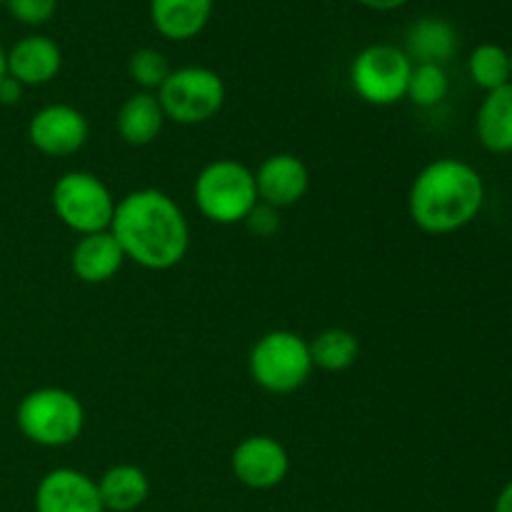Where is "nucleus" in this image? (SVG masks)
I'll use <instances>...</instances> for the list:
<instances>
[{
  "label": "nucleus",
  "instance_id": "nucleus-15",
  "mask_svg": "<svg viewBox=\"0 0 512 512\" xmlns=\"http://www.w3.org/2000/svg\"><path fill=\"white\" fill-rule=\"evenodd\" d=\"M215 0H150V23L165 40H193L205 30Z\"/></svg>",
  "mask_w": 512,
  "mask_h": 512
},
{
  "label": "nucleus",
  "instance_id": "nucleus-16",
  "mask_svg": "<svg viewBox=\"0 0 512 512\" xmlns=\"http://www.w3.org/2000/svg\"><path fill=\"white\" fill-rule=\"evenodd\" d=\"M165 113L160 105L158 95L148 93V90H138L130 98L123 100L115 115V130L123 138V143L133 145V148H143L158 140L163 133Z\"/></svg>",
  "mask_w": 512,
  "mask_h": 512
},
{
  "label": "nucleus",
  "instance_id": "nucleus-12",
  "mask_svg": "<svg viewBox=\"0 0 512 512\" xmlns=\"http://www.w3.org/2000/svg\"><path fill=\"white\" fill-rule=\"evenodd\" d=\"M255 188L260 203L275 210L300 203L310 190V170L293 153H273L255 170Z\"/></svg>",
  "mask_w": 512,
  "mask_h": 512
},
{
  "label": "nucleus",
  "instance_id": "nucleus-13",
  "mask_svg": "<svg viewBox=\"0 0 512 512\" xmlns=\"http://www.w3.org/2000/svg\"><path fill=\"white\" fill-rule=\"evenodd\" d=\"M5 70L23 88L48 85L63 70V50L48 35H25L5 50Z\"/></svg>",
  "mask_w": 512,
  "mask_h": 512
},
{
  "label": "nucleus",
  "instance_id": "nucleus-21",
  "mask_svg": "<svg viewBox=\"0 0 512 512\" xmlns=\"http://www.w3.org/2000/svg\"><path fill=\"white\" fill-rule=\"evenodd\" d=\"M468 73L478 88L485 93L498 90L503 85L512 83L510 73V50H505L498 43H480L468 58Z\"/></svg>",
  "mask_w": 512,
  "mask_h": 512
},
{
  "label": "nucleus",
  "instance_id": "nucleus-27",
  "mask_svg": "<svg viewBox=\"0 0 512 512\" xmlns=\"http://www.w3.org/2000/svg\"><path fill=\"white\" fill-rule=\"evenodd\" d=\"M363 8H370V10H378V13H388V10H398L403 8V5H408L410 0H358Z\"/></svg>",
  "mask_w": 512,
  "mask_h": 512
},
{
  "label": "nucleus",
  "instance_id": "nucleus-3",
  "mask_svg": "<svg viewBox=\"0 0 512 512\" xmlns=\"http://www.w3.org/2000/svg\"><path fill=\"white\" fill-rule=\"evenodd\" d=\"M15 425L28 443L40 448H68L83 435L85 408L70 390L45 385L20 398Z\"/></svg>",
  "mask_w": 512,
  "mask_h": 512
},
{
  "label": "nucleus",
  "instance_id": "nucleus-20",
  "mask_svg": "<svg viewBox=\"0 0 512 512\" xmlns=\"http://www.w3.org/2000/svg\"><path fill=\"white\" fill-rule=\"evenodd\" d=\"M310 360L313 368L325 373H343L353 368L360 358L358 335L345 328H328L310 340Z\"/></svg>",
  "mask_w": 512,
  "mask_h": 512
},
{
  "label": "nucleus",
  "instance_id": "nucleus-23",
  "mask_svg": "<svg viewBox=\"0 0 512 512\" xmlns=\"http://www.w3.org/2000/svg\"><path fill=\"white\" fill-rule=\"evenodd\" d=\"M170 70L173 68H170L168 58L155 48H138L128 58L130 80L140 85V90H148V93H158Z\"/></svg>",
  "mask_w": 512,
  "mask_h": 512
},
{
  "label": "nucleus",
  "instance_id": "nucleus-17",
  "mask_svg": "<svg viewBox=\"0 0 512 512\" xmlns=\"http://www.w3.org/2000/svg\"><path fill=\"white\" fill-rule=\"evenodd\" d=\"M95 483L105 512H135L150 498L148 473L133 463L110 465Z\"/></svg>",
  "mask_w": 512,
  "mask_h": 512
},
{
  "label": "nucleus",
  "instance_id": "nucleus-18",
  "mask_svg": "<svg viewBox=\"0 0 512 512\" xmlns=\"http://www.w3.org/2000/svg\"><path fill=\"white\" fill-rule=\"evenodd\" d=\"M475 133L490 153H512V83L485 93L475 115Z\"/></svg>",
  "mask_w": 512,
  "mask_h": 512
},
{
  "label": "nucleus",
  "instance_id": "nucleus-8",
  "mask_svg": "<svg viewBox=\"0 0 512 512\" xmlns=\"http://www.w3.org/2000/svg\"><path fill=\"white\" fill-rule=\"evenodd\" d=\"M413 60L403 48L390 43H373L360 50L350 63V88L363 103L388 108L408 93Z\"/></svg>",
  "mask_w": 512,
  "mask_h": 512
},
{
  "label": "nucleus",
  "instance_id": "nucleus-29",
  "mask_svg": "<svg viewBox=\"0 0 512 512\" xmlns=\"http://www.w3.org/2000/svg\"><path fill=\"white\" fill-rule=\"evenodd\" d=\"M5 73H8V70H5V48L3 43H0V80L5 78Z\"/></svg>",
  "mask_w": 512,
  "mask_h": 512
},
{
  "label": "nucleus",
  "instance_id": "nucleus-6",
  "mask_svg": "<svg viewBox=\"0 0 512 512\" xmlns=\"http://www.w3.org/2000/svg\"><path fill=\"white\" fill-rule=\"evenodd\" d=\"M165 120L178 125H203L223 110L228 90L223 78L205 65H183L170 70L158 93Z\"/></svg>",
  "mask_w": 512,
  "mask_h": 512
},
{
  "label": "nucleus",
  "instance_id": "nucleus-19",
  "mask_svg": "<svg viewBox=\"0 0 512 512\" xmlns=\"http://www.w3.org/2000/svg\"><path fill=\"white\" fill-rule=\"evenodd\" d=\"M403 50L413 65H445L458 50V33L448 20L423 18L408 28Z\"/></svg>",
  "mask_w": 512,
  "mask_h": 512
},
{
  "label": "nucleus",
  "instance_id": "nucleus-28",
  "mask_svg": "<svg viewBox=\"0 0 512 512\" xmlns=\"http://www.w3.org/2000/svg\"><path fill=\"white\" fill-rule=\"evenodd\" d=\"M493 512H512V480L505 483V488L500 490L498 498H495Z\"/></svg>",
  "mask_w": 512,
  "mask_h": 512
},
{
  "label": "nucleus",
  "instance_id": "nucleus-2",
  "mask_svg": "<svg viewBox=\"0 0 512 512\" xmlns=\"http://www.w3.org/2000/svg\"><path fill=\"white\" fill-rule=\"evenodd\" d=\"M485 205V180L460 158H438L415 175L408 215L428 235H450L473 223Z\"/></svg>",
  "mask_w": 512,
  "mask_h": 512
},
{
  "label": "nucleus",
  "instance_id": "nucleus-5",
  "mask_svg": "<svg viewBox=\"0 0 512 512\" xmlns=\"http://www.w3.org/2000/svg\"><path fill=\"white\" fill-rule=\"evenodd\" d=\"M248 373L253 383L265 393H295L313 375L308 340L293 330H268L250 348Z\"/></svg>",
  "mask_w": 512,
  "mask_h": 512
},
{
  "label": "nucleus",
  "instance_id": "nucleus-1",
  "mask_svg": "<svg viewBox=\"0 0 512 512\" xmlns=\"http://www.w3.org/2000/svg\"><path fill=\"white\" fill-rule=\"evenodd\" d=\"M110 233L125 260L163 273L180 265L190 248V225L183 208L158 188H140L115 203Z\"/></svg>",
  "mask_w": 512,
  "mask_h": 512
},
{
  "label": "nucleus",
  "instance_id": "nucleus-25",
  "mask_svg": "<svg viewBox=\"0 0 512 512\" xmlns=\"http://www.w3.org/2000/svg\"><path fill=\"white\" fill-rule=\"evenodd\" d=\"M245 225H248L255 235H260V238H270V235L280 228L278 210L270 208V205L265 203H258L250 210L248 218H245Z\"/></svg>",
  "mask_w": 512,
  "mask_h": 512
},
{
  "label": "nucleus",
  "instance_id": "nucleus-26",
  "mask_svg": "<svg viewBox=\"0 0 512 512\" xmlns=\"http://www.w3.org/2000/svg\"><path fill=\"white\" fill-rule=\"evenodd\" d=\"M23 85L18 83L15 78H10L8 73H5V78L0 80V105H15L20 103V98H23Z\"/></svg>",
  "mask_w": 512,
  "mask_h": 512
},
{
  "label": "nucleus",
  "instance_id": "nucleus-4",
  "mask_svg": "<svg viewBox=\"0 0 512 512\" xmlns=\"http://www.w3.org/2000/svg\"><path fill=\"white\" fill-rule=\"evenodd\" d=\"M193 198L200 215L215 225L245 223L260 203L255 173L233 158H218L203 165L193 183Z\"/></svg>",
  "mask_w": 512,
  "mask_h": 512
},
{
  "label": "nucleus",
  "instance_id": "nucleus-31",
  "mask_svg": "<svg viewBox=\"0 0 512 512\" xmlns=\"http://www.w3.org/2000/svg\"><path fill=\"white\" fill-rule=\"evenodd\" d=\"M5 3V0H0V5H3Z\"/></svg>",
  "mask_w": 512,
  "mask_h": 512
},
{
  "label": "nucleus",
  "instance_id": "nucleus-24",
  "mask_svg": "<svg viewBox=\"0 0 512 512\" xmlns=\"http://www.w3.org/2000/svg\"><path fill=\"white\" fill-rule=\"evenodd\" d=\"M10 18L23 25H43L58 10V0H5Z\"/></svg>",
  "mask_w": 512,
  "mask_h": 512
},
{
  "label": "nucleus",
  "instance_id": "nucleus-10",
  "mask_svg": "<svg viewBox=\"0 0 512 512\" xmlns=\"http://www.w3.org/2000/svg\"><path fill=\"white\" fill-rule=\"evenodd\" d=\"M235 480L250 490H273L288 478L290 455L273 435H248L230 455Z\"/></svg>",
  "mask_w": 512,
  "mask_h": 512
},
{
  "label": "nucleus",
  "instance_id": "nucleus-11",
  "mask_svg": "<svg viewBox=\"0 0 512 512\" xmlns=\"http://www.w3.org/2000/svg\"><path fill=\"white\" fill-rule=\"evenodd\" d=\"M33 505L35 512H105L98 483L75 468L48 470L35 488Z\"/></svg>",
  "mask_w": 512,
  "mask_h": 512
},
{
  "label": "nucleus",
  "instance_id": "nucleus-9",
  "mask_svg": "<svg viewBox=\"0 0 512 512\" xmlns=\"http://www.w3.org/2000/svg\"><path fill=\"white\" fill-rule=\"evenodd\" d=\"M90 138V123L83 110L68 103H53L33 113L28 123V140L48 158H68L80 153Z\"/></svg>",
  "mask_w": 512,
  "mask_h": 512
},
{
  "label": "nucleus",
  "instance_id": "nucleus-22",
  "mask_svg": "<svg viewBox=\"0 0 512 512\" xmlns=\"http://www.w3.org/2000/svg\"><path fill=\"white\" fill-rule=\"evenodd\" d=\"M448 88V73H445L443 65L420 63L413 65L405 98H408L410 103L418 105V108H435V105L445 100Z\"/></svg>",
  "mask_w": 512,
  "mask_h": 512
},
{
  "label": "nucleus",
  "instance_id": "nucleus-7",
  "mask_svg": "<svg viewBox=\"0 0 512 512\" xmlns=\"http://www.w3.org/2000/svg\"><path fill=\"white\" fill-rule=\"evenodd\" d=\"M50 200L60 223L78 235L110 230L118 203L108 185L88 170H68L60 175Z\"/></svg>",
  "mask_w": 512,
  "mask_h": 512
},
{
  "label": "nucleus",
  "instance_id": "nucleus-30",
  "mask_svg": "<svg viewBox=\"0 0 512 512\" xmlns=\"http://www.w3.org/2000/svg\"><path fill=\"white\" fill-rule=\"evenodd\" d=\"M510 73H512V50H510Z\"/></svg>",
  "mask_w": 512,
  "mask_h": 512
},
{
  "label": "nucleus",
  "instance_id": "nucleus-14",
  "mask_svg": "<svg viewBox=\"0 0 512 512\" xmlns=\"http://www.w3.org/2000/svg\"><path fill=\"white\" fill-rule=\"evenodd\" d=\"M125 253L110 230L80 235L70 253V270L80 283L103 285L110 283L123 270Z\"/></svg>",
  "mask_w": 512,
  "mask_h": 512
}]
</instances>
